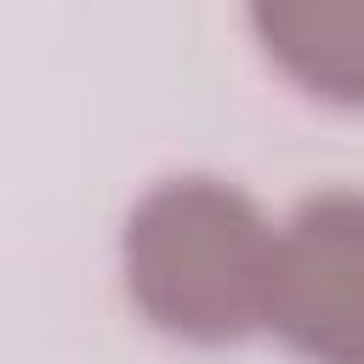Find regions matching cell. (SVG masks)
I'll use <instances>...</instances> for the list:
<instances>
[{
    "label": "cell",
    "mask_w": 364,
    "mask_h": 364,
    "mask_svg": "<svg viewBox=\"0 0 364 364\" xmlns=\"http://www.w3.org/2000/svg\"><path fill=\"white\" fill-rule=\"evenodd\" d=\"M250 28L296 85H307L324 102L364 108V0L256 6Z\"/></svg>",
    "instance_id": "obj_3"
},
{
    "label": "cell",
    "mask_w": 364,
    "mask_h": 364,
    "mask_svg": "<svg viewBox=\"0 0 364 364\" xmlns=\"http://www.w3.org/2000/svg\"><path fill=\"white\" fill-rule=\"evenodd\" d=\"M279 233L216 176H171L125 222V284L142 318L182 341H239L267 324Z\"/></svg>",
    "instance_id": "obj_1"
},
{
    "label": "cell",
    "mask_w": 364,
    "mask_h": 364,
    "mask_svg": "<svg viewBox=\"0 0 364 364\" xmlns=\"http://www.w3.org/2000/svg\"><path fill=\"white\" fill-rule=\"evenodd\" d=\"M267 330L313 364H364V193L324 188L279 228Z\"/></svg>",
    "instance_id": "obj_2"
}]
</instances>
